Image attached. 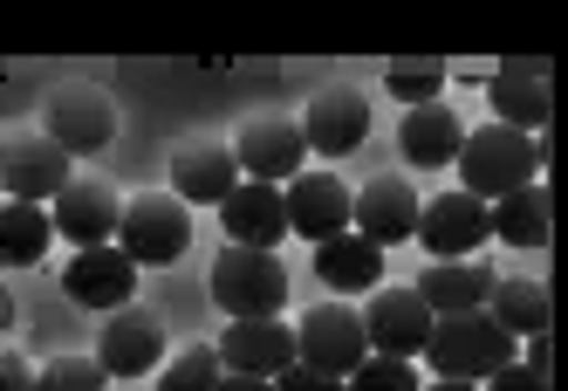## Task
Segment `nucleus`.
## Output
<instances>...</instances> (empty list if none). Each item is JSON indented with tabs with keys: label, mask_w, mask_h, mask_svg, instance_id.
I'll return each mask as SVG.
<instances>
[{
	"label": "nucleus",
	"mask_w": 568,
	"mask_h": 391,
	"mask_svg": "<svg viewBox=\"0 0 568 391\" xmlns=\"http://www.w3.org/2000/svg\"><path fill=\"white\" fill-rule=\"evenodd\" d=\"M418 192H412V179H371L349 200V227L363 233L371 248H397V241H412L418 233Z\"/></svg>",
	"instance_id": "f3484780"
},
{
	"label": "nucleus",
	"mask_w": 568,
	"mask_h": 391,
	"mask_svg": "<svg viewBox=\"0 0 568 391\" xmlns=\"http://www.w3.org/2000/svg\"><path fill=\"white\" fill-rule=\"evenodd\" d=\"M363 138H371V103L356 90H322L302 117V144L322 151V159H349Z\"/></svg>",
	"instance_id": "6ab92c4d"
},
{
	"label": "nucleus",
	"mask_w": 568,
	"mask_h": 391,
	"mask_svg": "<svg viewBox=\"0 0 568 391\" xmlns=\"http://www.w3.org/2000/svg\"><path fill=\"white\" fill-rule=\"evenodd\" d=\"M49 144L55 151H69V159H83V151H103L110 138H116V103L103 97V90H90V83H69V90H55L49 97Z\"/></svg>",
	"instance_id": "0eeeda50"
},
{
	"label": "nucleus",
	"mask_w": 568,
	"mask_h": 391,
	"mask_svg": "<svg viewBox=\"0 0 568 391\" xmlns=\"http://www.w3.org/2000/svg\"><path fill=\"white\" fill-rule=\"evenodd\" d=\"M363 337H371L377 358H418L432 337V309L418 289H377L363 309Z\"/></svg>",
	"instance_id": "2eb2a0df"
},
{
	"label": "nucleus",
	"mask_w": 568,
	"mask_h": 391,
	"mask_svg": "<svg viewBox=\"0 0 568 391\" xmlns=\"http://www.w3.org/2000/svg\"><path fill=\"white\" fill-rule=\"evenodd\" d=\"M116 220H124V207H116V192L97 186V179H69L55 200H49V227L62 233L69 248H103V241H116Z\"/></svg>",
	"instance_id": "dca6fc26"
},
{
	"label": "nucleus",
	"mask_w": 568,
	"mask_h": 391,
	"mask_svg": "<svg viewBox=\"0 0 568 391\" xmlns=\"http://www.w3.org/2000/svg\"><path fill=\"white\" fill-rule=\"evenodd\" d=\"M131 289H138V261L116 248V241H103V248H75L69 254V268H62V295L69 302H83V309H131Z\"/></svg>",
	"instance_id": "423d86ee"
},
{
	"label": "nucleus",
	"mask_w": 568,
	"mask_h": 391,
	"mask_svg": "<svg viewBox=\"0 0 568 391\" xmlns=\"http://www.w3.org/2000/svg\"><path fill=\"white\" fill-rule=\"evenodd\" d=\"M233 166L247 172L254 186H288V179L308 166L302 124H295V117H254V124L240 131V151H233Z\"/></svg>",
	"instance_id": "9d476101"
},
{
	"label": "nucleus",
	"mask_w": 568,
	"mask_h": 391,
	"mask_svg": "<svg viewBox=\"0 0 568 391\" xmlns=\"http://www.w3.org/2000/svg\"><path fill=\"white\" fill-rule=\"evenodd\" d=\"M220 371H240V378H281L295 364V330L281 317H247V323H226L220 337Z\"/></svg>",
	"instance_id": "4468645a"
},
{
	"label": "nucleus",
	"mask_w": 568,
	"mask_h": 391,
	"mask_svg": "<svg viewBox=\"0 0 568 391\" xmlns=\"http://www.w3.org/2000/svg\"><path fill=\"white\" fill-rule=\"evenodd\" d=\"M486 103H494V124L535 138L555 117V76H548V62H500L494 76H486Z\"/></svg>",
	"instance_id": "1a4fd4ad"
},
{
	"label": "nucleus",
	"mask_w": 568,
	"mask_h": 391,
	"mask_svg": "<svg viewBox=\"0 0 568 391\" xmlns=\"http://www.w3.org/2000/svg\"><path fill=\"white\" fill-rule=\"evenodd\" d=\"M220 220H226V248H261L274 254L288 241V207H281V186H233L220 200Z\"/></svg>",
	"instance_id": "a211bd4d"
},
{
	"label": "nucleus",
	"mask_w": 568,
	"mask_h": 391,
	"mask_svg": "<svg viewBox=\"0 0 568 391\" xmlns=\"http://www.w3.org/2000/svg\"><path fill=\"white\" fill-rule=\"evenodd\" d=\"M548 227H555V200H548L541 179L486 207V233H500L507 248H548Z\"/></svg>",
	"instance_id": "5701e85b"
},
{
	"label": "nucleus",
	"mask_w": 568,
	"mask_h": 391,
	"mask_svg": "<svg viewBox=\"0 0 568 391\" xmlns=\"http://www.w3.org/2000/svg\"><path fill=\"white\" fill-rule=\"evenodd\" d=\"M220 384V358L206 343H192V350H179V358L165 364V378H158V391H213Z\"/></svg>",
	"instance_id": "c85d7f7f"
},
{
	"label": "nucleus",
	"mask_w": 568,
	"mask_h": 391,
	"mask_svg": "<svg viewBox=\"0 0 568 391\" xmlns=\"http://www.w3.org/2000/svg\"><path fill=\"white\" fill-rule=\"evenodd\" d=\"M412 241L432 248V261H473L494 233H486V200L473 192H438V200L418 207V233Z\"/></svg>",
	"instance_id": "6e6552de"
},
{
	"label": "nucleus",
	"mask_w": 568,
	"mask_h": 391,
	"mask_svg": "<svg viewBox=\"0 0 568 391\" xmlns=\"http://www.w3.org/2000/svg\"><path fill=\"white\" fill-rule=\"evenodd\" d=\"M103 384L110 378H103L97 358H55V364L34 371V391H103Z\"/></svg>",
	"instance_id": "c756f323"
},
{
	"label": "nucleus",
	"mask_w": 568,
	"mask_h": 391,
	"mask_svg": "<svg viewBox=\"0 0 568 391\" xmlns=\"http://www.w3.org/2000/svg\"><path fill=\"white\" fill-rule=\"evenodd\" d=\"M0 391H34V364L14 350H0Z\"/></svg>",
	"instance_id": "473e14b6"
},
{
	"label": "nucleus",
	"mask_w": 568,
	"mask_h": 391,
	"mask_svg": "<svg viewBox=\"0 0 568 391\" xmlns=\"http://www.w3.org/2000/svg\"><path fill=\"white\" fill-rule=\"evenodd\" d=\"M281 207H288V233H302L315 248L349 233V186L336 172H295L288 192H281Z\"/></svg>",
	"instance_id": "ddd939ff"
},
{
	"label": "nucleus",
	"mask_w": 568,
	"mask_h": 391,
	"mask_svg": "<svg viewBox=\"0 0 568 391\" xmlns=\"http://www.w3.org/2000/svg\"><path fill=\"white\" fill-rule=\"evenodd\" d=\"M55 227L49 207H28V200H0V268H34L49 254Z\"/></svg>",
	"instance_id": "a878e982"
},
{
	"label": "nucleus",
	"mask_w": 568,
	"mask_h": 391,
	"mask_svg": "<svg viewBox=\"0 0 568 391\" xmlns=\"http://www.w3.org/2000/svg\"><path fill=\"white\" fill-rule=\"evenodd\" d=\"M315 275L329 282L336 295H356V289H377L384 282V248H371L363 233H336V241H322L315 248Z\"/></svg>",
	"instance_id": "b1692460"
},
{
	"label": "nucleus",
	"mask_w": 568,
	"mask_h": 391,
	"mask_svg": "<svg viewBox=\"0 0 568 391\" xmlns=\"http://www.w3.org/2000/svg\"><path fill=\"white\" fill-rule=\"evenodd\" d=\"M116 248H124L138 268H172L192 248V207L172 200V192H138L116 220Z\"/></svg>",
	"instance_id": "20e7f679"
},
{
	"label": "nucleus",
	"mask_w": 568,
	"mask_h": 391,
	"mask_svg": "<svg viewBox=\"0 0 568 391\" xmlns=\"http://www.w3.org/2000/svg\"><path fill=\"white\" fill-rule=\"evenodd\" d=\"M514 364H527V371H541V378H548V364H555L548 337H527V358H514Z\"/></svg>",
	"instance_id": "72a5a7b5"
},
{
	"label": "nucleus",
	"mask_w": 568,
	"mask_h": 391,
	"mask_svg": "<svg viewBox=\"0 0 568 391\" xmlns=\"http://www.w3.org/2000/svg\"><path fill=\"white\" fill-rule=\"evenodd\" d=\"M233 186H240V166H233L226 144H179V159H172V200L220 207Z\"/></svg>",
	"instance_id": "412c9836"
},
{
	"label": "nucleus",
	"mask_w": 568,
	"mask_h": 391,
	"mask_svg": "<svg viewBox=\"0 0 568 391\" xmlns=\"http://www.w3.org/2000/svg\"><path fill=\"white\" fill-rule=\"evenodd\" d=\"M425 295L432 317H466V309H486V289H494V268L486 261H432L412 282Z\"/></svg>",
	"instance_id": "4be33fe9"
},
{
	"label": "nucleus",
	"mask_w": 568,
	"mask_h": 391,
	"mask_svg": "<svg viewBox=\"0 0 568 391\" xmlns=\"http://www.w3.org/2000/svg\"><path fill=\"white\" fill-rule=\"evenodd\" d=\"M213 302L226 309V323L281 317V302H288V268H281V254H261V248H220Z\"/></svg>",
	"instance_id": "7ed1b4c3"
},
{
	"label": "nucleus",
	"mask_w": 568,
	"mask_h": 391,
	"mask_svg": "<svg viewBox=\"0 0 568 391\" xmlns=\"http://www.w3.org/2000/svg\"><path fill=\"white\" fill-rule=\"evenodd\" d=\"M384 83H390L397 103H412V110H418V103H438V97H445V62H397Z\"/></svg>",
	"instance_id": "cd10ccee"
},
{
	"label": "nucleus",
	"mask_w": 568,
	"mask_h": 391,
	"mask_svg": "<svg viewBox=\"0 0 568 391\" xmlns=\"http://www.w3.org/2000/svg\"><path fill=\"white\" fill-rule=\"evenodd\" d=\"M418 391H479V384H459V378H432V384H418Z\"/></svg>",
	"instance_id": "c9c22d12"
},
{
	"label": "nucleus",
	"mask_w": 568,
	"mask_h": 391,
	"mask_svg": "<svg viewBox=\"0 0 568 391\" xmlns=\"http://www.w3.org/2000/svg\"><path fill=\"white\" fill-rule=\"evenodd\" d=\"M213 391H274V378H240V371H220Z\"/></svg>",
	"instance_id": "f704fd0d"
},
{
	"label": "nucleus",
	"mask_w": 568,
	"mask_h": 391,
	"mask_svg": "<svg viewBox=\"0 0 568 391\" xmlns=\"http://www.w3.org/2000/svg\"><path fill=\"white\" fill-rule=\"evenodd\" d=\"M97 364L103 378H144L165 364V323L151 309H110V323L97 337Z\"/></svg>",
	"instance_id": "9b49d317"
},
{
	"label": "nucleus",
	"mask_w": 568,
	"mask_h": 391,
	"mask_svg": "<svg viewBox=\"0 0 568 391\" xmlns=\"http://www.w3.org/2000/svg\"><path fill=\"white\" fill-rule=\"evenodd\" d=\"M418 358L438 378H459V384H486L500 364H514V337L486 317V309H466V317H432V337Z\"/></svg>",
	"instance_id": "f03ea898"
},
{
	"label": "nucleus",
	"mask_w": 568,
	"mask_h": 391,
	"mask_svg": "<svg viewBox=\"0 0 568 391\" xmlns=\"http://www.w3.org/2000/svg\"><path fill=\"white\" fill-rule=\"evenodd\" d=\"M418 384L425 378L412 371V358H377V350L343 378V391H418Z\"/></svg>",
	"instance_id": "bb28decb"
},
{
	"label": "nucleus",
	"mask_w": 568,
	"mask_h": 391,
	"mask_svg": "<svg viewBox=\"0 0 568 391\" xmlns=\"http://www.w3.org/2000/svg\"><path fill=\"white\" fill-rule=\"evenodd\" d=\"M479 391H555V384H548L541 371H527V364H500V371L486 378Z\"/></svg>",
	"instance_id": "7c9ffc66"
},
{
	"label": "nucleus",
	"mask_w": 568,
	"mask_h": 391,
	"mask_svg": "<svg viewBox=\"0 0 568 391\" xmlns=\"http://www.w3.org/2000/svg\"><path fill=\"white\" fill-rule=\"evenodd\" d=\"M397 144H404V159H412V166L438 172V166H453V159H459L466 124H459V110L438 97V103H418L412 117H404V124H397Z\"/></svg>",
	"instance_id": "aec40b11"
},
{
	"label": "nucleus",
	"mask_w": 568,
	"mask_h": 391,
	"mask_svg": "<svg viewBox=\"0 0 568 391\" xmlns=\"http://www.w3.org/2000/svg\"><path fill=\"white\" fill-rule=\"evenodd\" d=\"M486 317H494L507 337H548L555 302H548L541 282H527V275H494V289H486Z\"/></svg>",
	"instance_id": "393cba45"
},
{
	"label": "nucleus",
	"mask_w": 568,
	"mask_h": 391,
	"mask_svg": "<svg viewBox=\"0 0 568 391\" xmlns=\"http://www.w3.org/2000/svg\"><path fill=\"white\" fill-rule=\"evenodd\" d=\"M459 192H473V200H507V192H520V186H535V172L548 166V144L541 138H527V131H507V124H479V131H466V144H459Z\"/></svg>",
	"instance_id": "f257e3e1"
},
{
	"label": "nucleus",
	"mask_w": 568,
	"mask_h": 391,
	"mask_svg": "<svg viewBox=\"0 0 568 391\" xmlns=\"http://www.w3.org/2000/svg\"><path fill=\"white\" fill-rule=\"evenodd\" d=\"M274 391H343V378H322V371H302V364H288L274 378Z\"/></svg>",
	"instance_id": "2f4dec72"
},
{
	"label": "nucleus",
	"mask_w": 568,
	"mask_h": 391,
	"mask_svg": "<svg viewBox=\"0 0 568 391\" xmlns=\"http://www.w3.org/2000/svg\"><path fill=\"white\" fill-rule=\"evenodd\" d=\"M62 186H69V151H55L49 138H8L0 144V200L49 207Z\"/></svg>",
	"instance_id": "f8f14e48"
},
{
	"label": "nucleus",
	"mask_w": 568,
	"mask_h": 391,
	"mask_svg": "<svg viewBox=\"0 0 568 391\" xmlns=\"http://www.w3.org/2000/svg\"><path fill=\"white\" fill-rule=\"evenodd\" d=\"M363 358H371V337H363V309L349 302H315L295 323V364L322 371V378H349Z\"/></svg>",
	"instance_id": "39448f33"
}]
</instances>
